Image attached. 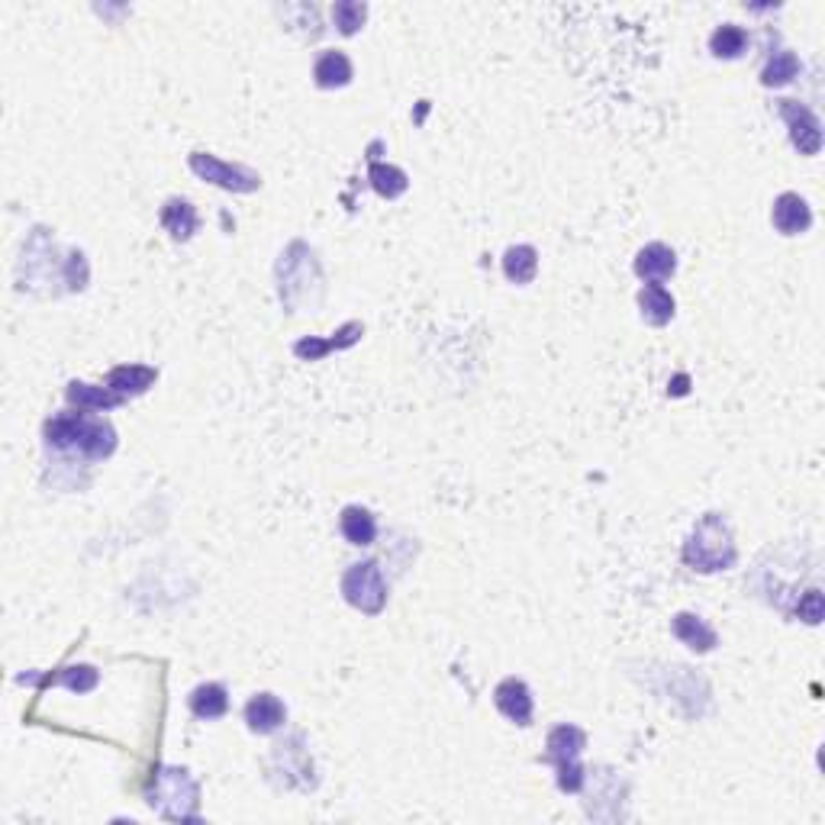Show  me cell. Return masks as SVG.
<instances>
[{
    "instance_id": "obj_22",
    "label": "cell",
    "mask_w": 825,
    "mask_h": 825,
    "mask_svg": "<svg viewBox=\"0 0 825 825\" xmlns=\"http://www.w3.org/2000/svg\"><path fill=\"white\" fill-rule=\"evenodd\" d=\"M535 271H539V252H535L532 245H513V249H506L503 274L513 284H529L535 278Z\"/></svg>"
},
{
    "instance_id": "obj_25",
    "label": "cell",
    "mask_w": 825,
    "mask_h": 825,
    "mask_svg": "<svg viewBox=\"0 0 825 825\" xmlns=\"http://www.w3.org/2000/svg\"><path fill=\"white\" fill-rule=\"evenodd\" d=\"M796 75H800V59H796L793 52L780 49V52H774V59L764 65L761 84L764 88H780V84H790Z\"/></svg>"
},
{
    "instance_id": "obj_19",
    "label": "cell",
    "mask_w": 825,
    "mask_h": 825,
    "mask_svg": "<svg viewBox=\"0 0 825 825\" xmlns=\"http://www.w3.org/2000/svg\"><path fill=\"white\" fill-rule=\"evenodd\" d=\"M339 529L349 539V545H371L374 535H378V519H374L365 506H345L339 516Z\"/></svg>"
},
{
    "instance_id": "obj_9",
    "label": "cell",
    "mask_w": 825,
    "mask_h": 825,
    "mask_svg": "<svg viewBox=\"0 0 825 825\" xmlns=\"http://www.w3.org/2000/svg\"><path fill=\"white\" fill-rule=\"evenodd\" d=\"M771 220L777 226V233H784V236H800L806 233L809 226H813V210H809V204L800 197V194H780L774 200V210H771Z\"/></svg>"
},
{
    "instance_id": "obj_27",
    "label": "cell",
    "mask_w": 825,
    "mask_h": 825,
    "mask_svg": "<svg viewBox=\"0 0 825 825\" xmlns=\"http://www.w3.org/2000/svg\"><path fill=\"white\" fill-rule=\"evenodd\" d=\"M365 17H368V7L358 4V0H339V4L332 7V20H336L342 36H355L361 30V23H365Z\"/></svg>"
},
{
    "instance_id": "obj_1",
    "label": "cell",
    "mask_w": 825,
    "mask_h": 825,
    "mask_svg": "<svg viewBox=\"0 0 825 825\" xmlns=\"http://www.w3.org/2000/svg\"><path fill=\"white\" fill-rule=\"evenodd\" d=\"M46 442L59 452H78L81 458H110L117 448V432L107 419H97L88 410L55 413L46 423Z\"/></svg>"
},
{
    "instance_id": "obj_18",
    "label": "cell",
    "mask_w": 825,
    "mask_h": 825,
    "mask_svg": "<svg viewBox=\"0 0 825 825\" xmlns=\"http://www.w3.org/2000/svg\"><path fill=\"white\" fill-rule=\"evenodd\" d=\"M162 226L171 233V239H178V242H187L194 233H197V210L187 204V200L181 197H171L165 200V207H162Z\"/></svg>"
},
{
    "instance_id": "obj_13",
    "label": "cell",
    "mask_w": 825,
    "mask_h": 825,
    "mask_svg": "<svg viewBox=\"0 0 825 825\" xmlns=\"http://www.w3.org/2000/svg\"><path fill=\"white\" fill-rule=\"evenodd\" d=\"M361 332H365V326H361V323H345L332 339H313V336L310 339H300L294 345V355L303 358V361H320L332 349H349V345H355L361 339Z\"/></svg>"
},
{
    "instance_id": "obj_17",
    "label": "cell",
    "mask_w": 825,
    "mask_h": 825,
    "mask_svg": "<svg viewBox=\"0 0 825 825\" xmlns=\"http://www.w3.org/2000/svg\"><path fill=\"white\" fill-rule=\"evenodd\" d=\"M158 371L146 368V365H120L107 374V387L117 390L120 397H133V394H146V390L155 384Z\"/></svg>"
},
{
    "instance_id": "obj_28",
    "label": "cell",
    "mask_w": 825,
    "mask_h": 825,
    "mask_svg": "<svg viewBox=\"0 0 825 825\" xmlns=\"http://www.w3.org/2000/svg\"><path fill=\"white\" fill-rule=\"evenodd\" d=\"M65 284H68V291H81V287L88 284V262H84L81 252H71V255H68Z\"/></svg>"
},
{
    "instance_id": "obj_12",
    "label": "cell",
    "mask_w": 825,
    "mask_h": 825,
    "mask_svg": "<svg viewBox=\"0 0 825 825\" xmlns=\"http://www.w3.org/2000/svg\"><path fill=\"white\" fill-rule=\"evenodd\" d=\"M674 271H677V255L664 242L645 245V249L639 252V258H635V274H639V278L648 281V284L668 281Z\"/></svg>"
},
{
    "instance_id": "obj_24",
    "label": "cell",
    "mask_w": 825,
    "mask_h": 825,
    "mask_svg": "<svg viewBox=\"0 0 825 825\" xmlns=\"http://www.w3.org/2000/svg\"><path fill=\"white\" fill-rule=\"evenodd\" d=\"M368 178H371V184H374V191H378L381 197H387V200L400 197V194L410 187V178L403 175V171H400L397 165H384V162H371Z\"/></svg>"
},
{
    "instance_id": "obj_5",
    "label": "cell",
    "mask_w": 825,
    "mask_h": 825,
    "mask_svg": "<svg viewBox=\"0 0 825 825\" xmlns=\"http://www.w3.org/2000/svg\"><path fill=\"white\" fill-rule=\"evenodd\" d=\"M584 745H587V735L577 726H568V722L548 732L545 761H552L558 767V787L564 793H577L584 787V767H581Z\"/></svg>"
},
{
    "instance_id": "obj_21",
    "label": "cell",
    "mask_w": 825,
    "mask_h": 825,
    "mask_svg": "<svg viewBox=\"0 0 825 825\" xmlns=\"http://www.w3.org/2000/svg\"><path fill=\"white\" fill-rule=\"evenodd\" d=\"M187 706H191V713L197 719H220L226 709H229L226 687L223 684H200V687L191 690Z\"/></svg>"
},
{
    "instance_id": "obj_29",
    "label": "cell",
    "mask_w": 825,
    "mask_h": 825,
    "mask_svg": "<svg viewBox=\"0 0 825 825\" xmlns=\"http://www.w3.org/2000/svg\"><path fill=\"white\" fill-rule=\"evenodd\" d=\"M822 610H825V603H822V593H819V590H809L806 597L800 600V610H796V613H800V619L813 622V626H816V622L822 619Z\"/></svg>"
},
{
    "instance_id": "obj_20",
    "label": "cell",
    "mask_w": 825,
    "mask_h": 825,
    "mask_svg": "<svg viewBox=\"0 0 825 825\" xmlns=\"http://www.w3.org/2000/svg\"><path fill=\"white\" fill-rule=\"evenodd\" d=\"M639 310L642 320L651 326H664L674 320V297L661 284H645L639 291Z\"/></svg>"
},
{
    "instance_id": "obj_26",
    "label": "cell",
    "mask_w": 825,
    "mask_h": 825,
    "mask_svg": "<svg viewBox=\"0 0 825 825\" xmlns=\"http://www.w3.org/2000/svg\"><path fill=\"white\" fill-rule=\"evenodd\" d=\"M46 684H65L68 690H75V693H88V690L97 687V671L91 668V664H71V668L49 674Z\"/></svg>"
},
{
    "instance_id": "obj_4",
    "label": "cell",
    "mask_w": 825,
    "mask_h": 825,
    "mask_svg": "<svg viewBox=\"0 0 825 825\" xmlns=\"http://www.w3.org/2000/svg\"><path fill=\"white\" fill-rule=\"evenodd\" d=\"M278 281H281V303L287 310H297L303 300H307V284H323L320 262H316L313 249H307L303 242L287 245V252L278 262Z\"/></svg>"
},
{
    "instance_id": "obj_14",
    "label": "cell",
    "mask_w": 825,
    "mask_h": 825,
    "mask_svg": "<svg viewBox=\"0 0 825 825\" xmlns=\"http://www.w3.org/2000/svg\"><path fill=\"white\" fill-rule=\"evenodd\" d=\"M671 629H674L677 639L684 642L690 651H697V655H706V651H713L719 645L716 632L709 629L700 616H693V613H677L674 622H671Z\"/></svg>"
},
{
    "instance_id": "obj_15",
    "label": "cell",
    "mask_w": 825,
    "mask_h": 825,
    "mask_svg": "<svg viewBox=\"0 0 825 825\" xmlns=\"http://www.w3.org/2000/svg\"><path fill=\"white\" fill-rule=\"evenodd\" d=\"M65 397L68 403H75L78 410H113V407H120V403L126 397H120L117 390H110V387H94V384H84V381H71L68 390H65Z\"/></svg>"
},
{
    "instance_id": "obj_6",
    "label": "cell",
    "mask_w": 825,
    "mask_h": 825,
    "mask_svg": "<svg viewBox=\"0 0 825 825\" xmlns=\"http://www.w3.org/2000/svg\"><path fill=\"white\" fill-rule=\"evenodd\" d=\"M342 597L349 600L355 610L378 616L387 603V581L378 568V561L352 564V568L342 574Z\"/></svg>"
},
{
    "instance_id": "obj_8",
    "label": "cell",
    "mask_w": 825,
    "mask_h": 825,
    "mask_svg": "<svg viewBox=\"0 0 825 825\" xmlns=\"http://www.w3.org/2000/svg\"><path fill=\"white\" fill-rule=\"evenodd\" d=\"M780 117L790 126V142L800 155H816L822 149V123L806 104H796V100H777Z\"/></svg>"
},
{
    "instance_id": "obj_3",
    "label": "cell",
    "mask_w": 825,
    "mask_h": 825,
    "mask_svg": "<svg viewBox=\"0 0 825 825\" xmlns=\"http://www.w3.org/2000/svg\"><path fill=\"white\" fill-rule=\"evenodd\" d=\"M200 803V790L191 780V774L181 767H165L155 777V787L149 790V806L165 819H194Z\"/></svg>"
},
{
    "instance_id": "obj_23",
    "label": "cell",
    "mask_w": 825,
    "mask_h": 825,
    "mask_svg": "<svg viewBox=\"0 0 825 825\" xmlns=\"http://www.w3.org/2000/svg\"><path fill=\"white\" fill-rule=\"evenodd\" d=\"M748 49V33L735 23H722L719 30L709 36V52L716 59H738Z\"/></svg>"
},
{
    "instance_id": "obj_16",
    "label": "cell",
    "mask_w": 825,
    "mask_h": 825,
    "mask_svg": "<svg viewBox=\"0 0 825 825\" xmlns=\"http://www.w3.org/2000/svg\"><path fill=\"white\" fill-rule=\"evenodd\" d=\"M313 81L320 84V88H345V84L352 81V62L349 55L339 52V49H329L323 52L320 59L313 65Z\"/></svg>"
},
{
    "instance_id": "obj_11",
    "label": "cell",
    "mask_w": 825,
    "mask_h": 825,
    "mask_svg": "<svg viewBox=\"0 0 825 825\" xmlns=\"http://www.w3.org/2000/svg\"><path fill=\"white\" fill-rule=\"evenodd\" d=\"M245 722L258 735H271L287 722V709L274 693H255L249 706H245Z\"/></svg>"
},
{
    "instance_id": "obj_7",
    "label": "cell",
    "mask_w": 825,
    "mask_h": 825,
    "mask_svg": "<svg viewBox=\"0 0 825 825\" xmlns=\"http://www.w3.org/2000/svg\"><path fill=\"white\" fill-rule=\"evenodd\" d=\"M191 171L197 178H204V181L223 187V191H233V194H252V191L262 187L258 171L245 168V165L223 162V158H216L210 152H194L191 155Z\"/></svg>"
},
{
    "instance_id": "obj_2",
    "label": "cell",
    "mask_w": 825,
    "mask_h": 825,
    "mask_svg": "<svg viewBox=\"0 0 825 825\" xmlns=\"http://www.w3.org/2000/svg\"><path fill=\"white\" fill-rule=\"evenodd\" d=\"M684 561L693 571H703V574L729 571L735 564L732 526L719 513H706L700 523L693 526L690 539L684 545Z\"/></svg>"
},
{
    "instance_id": "obj_10",
    "label": "cell",
    "mask_w": 825,
    "mask_h": 825,
    "mask_svg": "<svg viewBox=\"0 0 825 825\" xmlns=\"http://www.w3.org/2000/svg\"><path fill=\"white\" fill-rule=\"evenodd\" d=\"M494 703L506 719L516 722V726H529L532 722V693H529V687L523 684V680L506 677L503 684H497Z\"/></svg>"
}]
</instances>
